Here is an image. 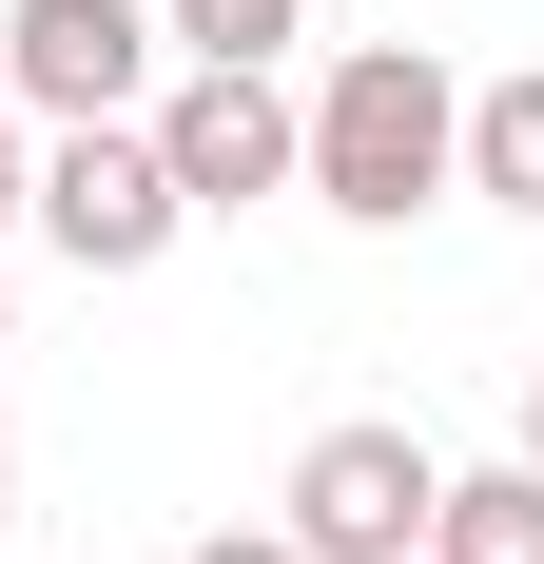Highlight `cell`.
Masks as SVG:
<instances>
[{
    "label": "cell",
    "mask_w": 544,
    "mask_h": 564,
    "mask_svg": "<svg viewBox=\"0 0 544 564\" xmlns=\"http://www.w3.org/2000/svg\"><path fill=\"white\" fill-rule=\"evenodd\" d=\"M447 156H467V78H447L428 40H350L312 78V156H292V175H312L350 234H409L447 195Z\"/></svg>",
    "instance_id": "obj_1"
},
{
    "label": "cell",
    "mask_w": 544,
    "mask_h": 564,
    "mask_svg": "<svg viewBox=\"0 0 544 564\" xmlns=\"http://www.w3.org/2000/svg\"><path fill=\"white\" fill-rule=\"evenodd\" d=\"M156 175H175V215H253V195H292V156H312V117L272 98V58H195L156 117Z\"/></svg>",
    "instance_id": "obj_2"
},
{
    "label": "cell",
    "mask_w": 544,
    "mask_h": 564,
    "mask_svg": "<svg viewBox=\"0 0 544 564\" xmlns=\"http://www.w3.org/2000/svg\"><path fill=\"white\" fill-rule=\"evenodd\" d=\"M428 487H447L428 429L350 409V429H312V448H292V507H272V525H292L312 564H409V545H428Z\"/></svg>",
    "instance_id": "obj_3"
},
{
    "label": "cell",
    "mask_w": 544,
    "mask_h": 564,
    "mask_svg": "<svg viewBox=\"0 0 544 564\" xmlns=\"http://www.w3.org/2000/svg\"><path fill=\"white\" fill-rule=\"evenodd\" d=\"M156 0H20L0 20V98L40 117V137H78V117H137L156 98Z\"/></svg>",
    "instance_id": "obj_4"
},
{
    "label": "cell",
    "mask_w": 544,
    "mask_h": 564,
    "mask_svg": "<svg viewBox=\"0 0 544 564\" xmlns=\"http://www.w3.org/2000/svg\"><path fill=\"white\" fill-rule=\"evenodd\" d=\"M20 215H40L58 253H78V273H156L175 234H195V215H175V175H156V137H137V117H78V137L40 156V195H20Z\"/></svg>",
    "instance_id": "obj_5"
},
{
    "label": "cell",
    "mask_w": 544,
    "mask_h": 564,
    "mask_svg": "<svg viewBox=\"0 0 544 564\" xmlns=\"http://www.w3.org/2000/svg\"><path fill=\"white\" fill-rule=\"evenodd\" d=\"M409 564H544V467H525V448H505V467H447Z\"/></svg>",
    "instance_id": "obj_6"
},
{
    "label": "cell",
    "mask_w": 544,
    "mask_h": 564,
    "mask_svg": "<svg viewBox=\"0 0 544 564\" xmlns=\"http://www.w3.org/2000/svg\"><path fill=\"white\" fill-rule=\"evenodd\" d=\"M447 175H467V195H505V215H544V58L467 98V156H447Z\"/></svg>",
    "instance_id": "obj_7"
},
{
    "label": "cell",
    "mask_w": 544,
    "mask_h": 564,
    "mask_svg": "<svg viewBox=\"0 0 544 564\" xmlns=\"http://www.w3.org/2000/svg\"><path fill=\"white\" fill-rule=\"evenodd\" d=\"M156 40H175V58H292L312 0H156Z\"/></svg>",
    "instance_id": "obj_8"
},
{
    "label": "cell",
    "mask_w": 544,
    "mask_h": 564,
    "mask_svg": "<svg viewBox=\"0 0 544 564\" xmlns=\"http://www.w3.org/2000/svg\"><path fill=\"white\" fill-rule=\"evenodd\" d=\"M195 564H312V545H292V525H215Z\"/></svg>",
    "instance_id": "obj_9"
},
{
    "label": "cell",
    "mask_w": 544,
    "mask_h": 564,
    "mask_svg": "<svg viewBox=\"0 0 544 564\" xmlns=\"http://www.w3.org/2000/svg\"><path fill=\"white\" fill-rule=\"evenodd\" d=\"M20 195H40V156H20V137H0V234H20Z\"/></svg>",
    "instance_id": "obj_10"
},
{
    "label": "cell",
    "mask_w": 544,
    "mask_h": 564,
    "mask_svg": "<svg viewBox=\"0 0 544 564\" xmlns=\"http://www.w3.org/2000/svg\"><path fill=\"white\" fill-rule=\"evenodd\" d=\"M525 467H544V370H525Z\"/></svg>",
    "instance_id": "obj_11"
},
{
    "label": "cell",
    "mask_w": 544,
    "mask_h": 564,
    "mask_svg": "<svg viewBox=\"0 0 544 564\" xmlns=\"http://www.w3.org/2000/svg\"><path fill=\"white\" fill-rule=\"evenodd\" d=\"M0 525H20V448H0Z\"/></svg>",
    "instance_id": "obj_12"
}]
</instances>
